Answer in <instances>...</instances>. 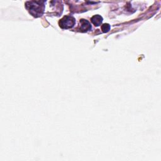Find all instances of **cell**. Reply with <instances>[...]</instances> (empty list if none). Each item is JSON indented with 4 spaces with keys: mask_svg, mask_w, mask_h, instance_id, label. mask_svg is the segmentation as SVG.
<instances>
[{
    "mask_svg": "<svg viewBox=\"0 0 161 161\" xmlns=\"http://www.w3.org/2000/svg\"><path fill=\"white\" fill-rule=\"evenodd\" d=\"M91 28V24L89 22L86 20H80V30L81 32H86L88 30H89Z\"/></svg>",
    "mask_w": 161,
    "mask_h": 161,
    "instance_id": "cell-3",
    "label": "cell"
},
{
    "mask_svg": "<svg viewBox=\"0 0 161 161\" xmlns=\"http://www.w3.org/2000/svg\"><path fill=\"white\" fill-rule=\"evenodd\" d=\"M44 1H30L27 2V8L30 13L34 16H41L44 11Z\"/></svg>",
    "mask_w": 161,
    "mask_h": 161,
    "instance_id": "cell-1",
    "label": "cell"
},
{
    "mask_svg": "<svg viewBox=\"0 0 161 161\" xmlns=\"http://www.w3.org/2000/svg\"><path fill=\"white\" fill-rule=\"evenodd\" d=\"M110 29V26L109 24H104L101 27V30H103V32H108Z\"/></svg>",
    "mask_w": 161,
    "mask_h": 161,
    "instance_id": "cell-5",
    "label": "cell"
},
{
    "mask_svg": "<svg viewBox=\"0 0 161 161\" xmlns=\"http://www.w3.org/2000/svg\"><path fill=\"white\" fill-rule=\"evenodd\" d=\"M91 22L95 25V26H100L103 21V18L100 15H95L93 16L91 19Z\"/></svg>",
    "mask_w": 161,
    "mask_h": 161,
    "instance_id": "cell-4",
    "label": "cell"
},
{
    "mask_svg": "<svg viewBox=\"0 0 161 161\" xmlns=\"http://www.w3.org/2000/svg\"><path fill=\"white\" fill-rule=\"evenodd\" d=\"M75 23L76 20L72 16H66L59 21V25L62 28L68 29V28H72L75 25Z\"/></svg>",
    "mask_w": 161,
    "mask_h": 161,
    "instance_id": "cell-2",
    "label": "cell"
}]
</instances>
